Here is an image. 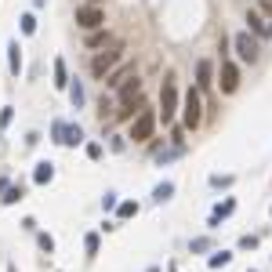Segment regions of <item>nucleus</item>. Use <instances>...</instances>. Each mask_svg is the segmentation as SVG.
<instances>
[{
    "label": "nucleus",
    "mask_w": 272,
    "mask_h": 272,
    "mask_svg": "<svg viewBox=\"0 0 272 272\" xmlns=\"http://www.w3.org/2000/svg\"><path fill=\"white\" fill-rule=\"evenodd\" d=\"M138 102H142V80L131 77V80L120 84V113H116V116H120V120H131Z\"/></svg>",
    "instance_id": "f257e3e1"
},
{
    "label": "nucleus",
    "mask_w": 272,
    "mask_h": 272,
    "mask_svg": "<svg viewBox=\"0 0 272 272\" xmlns=\"http://www.w3.org/2000/svg\"><path fill=\"white\" fill-rule=\"evenodd\" d=\"M200 120H203L200 91H196V87H189V95H185V105H181V124H185V131H196V127H200Z\"/></svg>",
    "instance_id": "f03ea898"
},
{
    "label": "nucleus",
    "mask_w": 272,
    "mask_h": 272,
    "mask_svg": "<svg viewBox=\"0 0 272 272\" xmlns=\"http://www.w3.org/2000/svg\"><path fill=\"white\" fill-rule=\"evenodd\" d=\"M174 113H178V84H174V77H167L163 87H160V116H163V124H171Z\"/></svg>",
    "instance_id": "7ed1b4c3"
},
{
    "label": "nucleus",
    "mask_w": 272,
    "mask_h": 272,
    "mask_svg": "<svg viewBox=\"0 0 272 272\" xmlns=\"http://www.w3.org/2000/svg\"><path fill=\"white\" fill-rule=\"evenodd\" d=\"M120 55H124V48H120V44H113L109 51H98L95 58H91V77H109L113 66L120 62Z\"/></svg>",
    "instance_id": "20e7f679"
},
{
    "label": "nucleus",
    "mask_w": 272,
    "mask_h": 272,
    "mask_svg": "<svg viewBox=\"0 0 272 272\" xmlns=\"http://www.w3.org/2000/svg\"><path fill=\"white\" fill-rule=\"evenodd\" d=\"M153 131H156V113H153V109H142L138 116H134L127 138H131V142H149V138H153Z\"/></svg>",
    "instance_id": "39448f33"
},
{
    "label": "nucleus",
    "mask_w": 272,
    "mask_h": 272,
    "mask_svg": "<svg viewBox=\"0 0 272 272\" xmlns=\"http://www.w3.org/2000/svg\"><path fill=\"white\" fill-rule=\"evenodd\" d=\"M77 26L87 29V33H95V29L105 26V11H102L98 4H84V8H77Z\"/></svg>",
    "instance_id": "423d86ee"
},
{
    "label": "nucleus",
    "mask_w": 272,
    "mask_h": 272,
    "mask_svg": "<svg viewBox=\"0 0 272 272\" xmlns=\"http://www.w3.org/2000/svg\"><path fill=\"white\" fill-rule=\"evenodd\" d=\"M55 142H62V145H80L84 142V131L80 127H69V124H55Z\"/></svg>",
    "instance_id": "0eeeda50"
},
{
    "label": "nucleus",
    "mask_w": 272,
    "mask_h": 272,
    "mask_svg": "<svg viewBox=\"0 0 272 272\" xmlns=\"http://www.w3.org/2000/svg\"><path fill=\"white\" fill-rule=\"evenodd\" d=\"M236 55L243 58V62H254V58H258V40H254L250 33H239L236 37Z\"/></svg>",
    "instance_id": "6e6552de"
},
{
    "label": "nucleus",
    "mask_w": 272,
    "mask_h": 272,
    "mask_svg": "<svg viewBox=\"0 0 272 272\" xmlns=\"http://www.w3.org/2000/svg\"><path fill=\"white\" fill-rule=\"evenodd\" d=\"M218 84H221L225 95H232V91L239 87V69H236L232 62H221V77H218Z\"/></svg>",
    "instance_id": "1a4fd4ad"
},
{
    "label": "nucleus",
    "mask_w": 272,
    "mask_h": 272,
    "mask_svg": "<svg viewBox=\"0 0 272 272\" xmlns=\"http://www.w3.org/2000/svg\"><path fill=\"white\" fill-rule=\"evenodd\" d=\"M210 84H214V66L203 58V62H196V87H203V91H207Z\"/></svg>",
    "instance_id": "9d476101"
},
{
    "label": "nucleus",
    "mask_w": 272,
    "mask_h": 272,
    "mask_svg": "<svg viewBox=\"0 0 272 272\" xmlns=\"http://www.w3.org/2000/svg\"><path fill=\"white\" fill-rule=\"evenodd\" d=\"M232 210H236V200L229 196L225 203H218V207H214V214H210V221H207V225H210V229H218V225H221V218H229Z\"/></svg>",
    "instance_id": "9b49d317"
},
{
    "label": "nucleus",
    "mask_w": 272,
    "mask_h": 272,
    "mask_svg": "<svg viewBox=\"0 0 272 272\" xmlns=\"http://www.w3.org/2000/svg\"><path fill=\"white\" fill-rule=\"evenodd\" d=\"M8 66H11L15 77L22 73V48H19V40H11V44H8Z\"/></svg>",
    "instance_id": "f8f14e48"
},
{
    "label": "nucleus",
    "mask_w": 272,
    "mask_h": 272,
    "mask_svg": "<svg viewBox=\"0 0 272 272\" xmlns=\"http://www.w3.org/2000/svg\"><path fill=\"white\" fill-rule=\"evenodd\" d=\"M247 22H250V29H254L258 37H272V26H268V22L261 19L258 11H250V15H247Z\"/></svg>",
    "instance_id": "ddd939ff"
},
{
    "label": "nucleus",
    "mask_w": 272,
    "mask_h": 272,
    "mask_svg": "<svg viewBox=\"0 0 272 272\" xmlns=\"http://www.w3.org/2000/svg\"><path fill=\"white\" fill-rule=\"evenodd\" d=\"M134 77V66H124V69H116V73H109V77H105V84L109 87H120L124 80H131Z\"/></svg>",
    "instance_id": "4468645a"
},
{
    "label": "nucleus",
    "mask_w": 272,
    "mask_h": 272,
    "mask_svg": "<svg viewBox=\"0 0 272 272\" xmlns=\"http://www.w3.org/2000/svg\"><path fill=\"white\" fill-rule=\"evenodd\" d=\"M55 87H58V91L69 87V73H66V62H62V58H55Z\"/></svg>",
    "instance_id": "2eb2a0df"
},
{
    "label": "nucleus",
    "mask_w": 272,
    "mask_h": 272,
    "mask_svg": "<svg viewBox=\"0 0 272 272\" xmlns=\"http://www.w3.org/2000/svg\"><path fill=\"white\" fill-rule=\"evenodd\" d=\"M171 196H174V181H160V185L153 189V200H156V203H167Z\"/></svg>",
    "instance_id": "dca6fc26"
},
{
    "label": "nucleus",
    "mask_w": 272,
    "mask_h": 272,
    "mask_svg": "<svg viewBox=\"0 0 272 272\" xmlns=\"http://www.w3.org/2000/svg\"><path fill=\"white\" fill-rule=\"evenodd\" d=\"M51 178H55V167H51V163H37V171H33V181H37V185H48Z\"/></svg>",
    "instance_id": "f3484780"
},
{
    "label": "nucleus",
    "mask_w": 272,
    "mask_h": 272,
    "mask_svg": "<svg viewBox=\"0 0 272 272\" xmlns=\"http://www.w3.org/2000/svg\"><path fill=\"white\" fill-rule=\"evenodd\" d=\"M134 214H138V203H134V200H124V203L116 207V218H120V221H127V218H134Z\"/></svg>",
    "instance_id": "a211bd4d"
},
{
    "label": "nucleus",
    "mask_w": 272,
    "mask_h": 272,
    "mask_svg": "<svg viewBox=\"0 0 272 272\" xmlns=\"http://www.w3.org/2000/svg\"><path fill=\"white\" fill-rule=\"evenodd\" d=\"M22 196H26V185H8V192L0 196V203H19Z\"/></svg>",
    "instance_id": "6ab92c4d"
},
{
    "label": "nucleus",
    "mask_w": 272,
    "mask_h": 272,
    "mask_svg": "<svg viewBox=\"0 0 272 272\" xmlns=\"http://www.w3.org/2000/svg\"><path fill=\"white\" fill-rule=\"evenodd\" d=\"M229 261H232V254H229V250H218L207 265H210V268H221V265H229Z\"/></svg>",
    "instance_id": "aec40b11"
},
{
    "label": "nucleus",
    "mask_w": 272,
    "mask_h": 272,
    "mask_svg": "<svg viewBox=\"0 0 272 272\" xmlns=\"http://www.w3.org/2000/svg\"><path fill=\"white\" fill-rule=\"evenodd\" d=\"M105 40H109V33H102V29H95V33L87 37V48H102Z\"/></svg>",
    "instance_id": "412c9836"
},
{
    "label": "nucleus",
    "mask_w": 272,
    "mask_h": 272,
    "mask_svg": "<svg viewBox=\"0 0 272 272\" xmlns=\"http://www.w3.org/2000/svg\"><path fill=\"white\" fill-rule=\"evenodd\" d=\"M69 98H73V105L80 109V105H84V87H80V84H73V87H69Z\"/></svg>",
    "instance_id": "4be33fe9"
},
{
    "label": "nucleus",
    "mask_w": 272,
    "mask_h": 272,
    "mask_svg": "<svg viewBox=\"0 0 272 272\" xmlns=\"http://www.w3.org/2000/svg\"><path fill=\"white\" fill-rule=\"evenodd\" d=\"M210 185H214V189H225V185H232V174H214V178H210Z\"/></svg>",
    "instance_id": "5701e85b"
},
{
    "label": "nucleus",
    "mask_w": 272,
    "mask_h": 272,
    "mask_svg": "<svg viewBox=\"0 0 272 272\" xmlns=\"http://www.w3.org/2000/svg\"><path fill=\"white\" fill-rule=\"evenodd\" d=\"M84 247H87V254H98V232H87Z\"/></svg>",
    "instance_id": "b1692460"
},
{
    "label": "nucleus",
    "mask_w": 272,
    "mask_h": 272,
    "mask_svg": "<svg viewBox=\"0 0 272 272\" xmlns=\"http://www.w3.org/2000/svg\"><path fill=\"white\" fill-rule=\"evenodd\" d=\"M33 29H37V19H33V15H22V33L29 37V33H33Z\"/></svg>",
    "instance_id": "393cba45"
},
{
    "label": "nucleus",
    "mask_w": 272,
    "mask_h": 272,
    "mask_svg": "<svg viewBox=\"0 0 272 272\" xmlns=\"http://www.w3.org/2000/svg\"><path fill=\"white\" fill-rule=\"evenodd\" d=\"M37 239H40V250H48V254H51V250H55V239H51V236H48V232H40V236H37Z\"/></svg>",
    "instance_id": "a878e982"
},
{
    "label": "nucleus",
    "mask_w": 272,
    "mask_h": 272,
    "mask_svg": "<svg viewBox=\"0 0 272 272\" xmlns=\"http://www.w3.org/2000/svg\"><path fill=\"white\" fill-rule=\"evenodd\" d=\"M102 207H105V210H116V207H120V200H116V192H105V200H102Z\"/></svg>",
    "instance_id": "bb28decb"
},
{
    "label": "nucleus",
    "mask_w": 272,
    "mask_h": 272,
    "mask_svg": "<svg viewBox=\"0 0 272 272\" xmlns=\"http://www.w3.org/2000/svg\"><path fill=\"white\" fill-rule=\"evenodd\" d=\"M11 116H15V109H11V105H4V109H0V127H8Z\"/></svg>",
    "instance_id": "cd10ccee"
},
{
    "label": "nucleus",
    "mask_w": 272,
    "mask_h": 272,
    "mask_svg": "<svg viewBox=\"0 0 272 272\" xmlns=\"http://www.w3.org/2000/svg\"><path fill=\"white\" fill-rule=\"evenodd\" d=\"M239 247H243V250H250V247H258V236H243V239H239Z\"/></svg>",
    "instance_id": "c85d7f7f"
},
{
    "label": "nucleus",
    "mask_w": 272,
    "mask_h": 272,
    "mask_svg": "<svg viewBox=\"0 0 272 272\" xmlns=\"http://www.w3.org/2000/svg\"><path fill=\"white\" fill-rule=\"evenodd\" d=\"M87 156H91V160H98V156H102V145L91 142V145H87Z\"/></svg>",
    "instance_id": "c756f323"
},
{
    "label": "nucleus",
    "mask_w": 272,
    "mask_h": 272,
    "mask_svg": "<svg viewBox=\"0 0 272 272\" xmlns=\"http://www.w3.org/2000/svg\"><path fill=\"white\" fill-rule=\"evenodd\" d=\"M0 192H8V178H0Z\"/></svg>",
    "instance_id": "7c9ffc66"
},
{
    "label": "nucleus",
    "mask_w": 272,
    "mask_h": 272,
    "mask_svg": "<svg viewBox=\"0 0 272 272\" xmlns=\"http://www.w3.org/2000/svg\"><path fill=\"white\" fill-rule=\"evenodd\" d=\"M265 15H268V19H272V0H268V4H265Z\"/></svg>",
    "instance_id": "2f4dec72"
},
{
    "label": "nucleus",
    "mask_w": 272,
    "mask_h": 272,
    "mask_svg": "<svg viewBox=\"0 0 272 272\" xmlns=\"http://www.w3.org/2000/svg\"><path fill=\"white\" fill-rule=\"evenodd\" d=\"M8 272H19V268H15V265H8Z\"/></svg>",
    "instance_id": "473e14b6"
},
{
    "label": "nucleus",
    "mask_w": 272,
    "mask_h": 272,
    "mask_svg": "<svg viewBox=\"0 0 272 272\" xmlns=\"http://www.w3.org/2000/svg\"><path fill=\"white\" fill-rule=\"evenodd\" d=\"M33 4H37V8H40V4H44V0H33Z\"/></svg>",
    "instance_id": "72a5a7b5"
},
{
    "label": "nucleus",
    "mask_w": 272,
    "mask_h": 272,
    "mask_svg": "<svg viewBox=\"0 0 272 272\" xmlns=\"http://www.w3.org/2000/svg\"><path fill=\"white\" fill-rule=\"evenodd\" d=\"M145 272H160V268H145Z\"/></svg>",
    "instance_id": "f704fd0d"
},
{
    "label": "nucleus",
    "mask_w": 272,
    "mask_h": 272,
    "mask_svg": "<svg viewBox=\"0 0 272 272\" xmlns=\"http://www.w3.org/2000/svg\"><path fill=\"white\" fill-rule=\"evenodd\" d=\"M91 4H95V0H91Z\"/></svg>",
    "instance_id": "c9c22d12"
}]
</instances>
